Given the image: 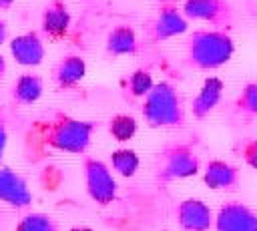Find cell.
Listing matches in <instances>:
<instances>
[{
    "mask_svg": "<svg viewBox=\"0 0 257 231\" xmlns=\"http://www.w3.org/2000/svg\"><path fill=\"white\" fill-rule=\"evenodd\" d=\"M213 211L203 199H183L177 205V223L181 231H211L213 229Z\"/></svg>",
    "mask_w": 257,
    "mask_h": 231,
    "instance_id": "9c48e42d",
    "label": "cell"
},
{
    "mask_svg": "<svg viewBox=\"0 0 257 231\" xmlns=\"http://www.w3.org/2000/svg\"><path fill=\"white\" fill-rule=\"evenodd\" d=\"M203 183L213 191H235L241 185V173L227 161L211 159L203 169Z\"/></svg>",
    "mask_w": 257,
    "mask_h": 231,
    "instance_id": "8fae6325",
    "label": "cell"
},
{
    "mask_svg": "<svg viewBox=\"0 0 257 231\" xmlns=\"http://www.w3.org/2000/svg\"><path fill=\"white\" fill-rule=\"evenodd\" d=\"M96 125L92 121H80L66 112H54V117L46 125L44 141L48 147L82 155L90 147V139Z\"/></svg>",
    "mask_w": 257,
    "mask_h": 231,
    "instance_id": "3957f363",
    "label": "cell"
},
{
    "mask_svg": "<svg viewBox=\"0 0 257 231\" xmlns=\"http://www.w3.org/2000/svg\"><path fill=\"white\" fill-rule=\"evenodd\" d=\"M181 12L187 20L211 24L213 30L229 32L233 26V8L227 0H185Z\"/></svg>",
    "mask_w": 257,
    "mask_h": 231,
    "instance_id": "8992f818",
    "label": "cell"
},
{
    "mask_svg": "<svg viewBox=\"0 0 257 231\" xmlns=\"http://www.w3.org/2000/svg\"><path fill=\"white\" fill-rule=\"evenodd\" d=\"M199 169H201L199 153L189 141L165 145L155 161V177L159 183H171V181L195 177Z\"/></svg>",
    "mask_w": 257,
    "mask_h": 231,
    "instance_id": "277c9868",
    "label": "cell"
},
{
    "mask_svg": "<svg viewBox=\"0 0 257 231\" xmlns=\"http://www.w3.org/2000/svg\"><path fill=\"white\" fill-rule=\"evenodd\" d=\"M223 88H225V84H223L221 78H217V76L205 78V82H203L199 94L195 96V100H193V104H191L193 117H195V119H205V117H209V114L215 110V106L219 104L221 94H223Z\"/></svg>",
    "mask_w": 257,
    "mask_h": 231,
    "instance_id": "9a60e30c",
    "label": "cell"
},
{
    "mask_svg": "<svg viewBox=\"0 0 257 231\" xmlns=\"http://www.w3.org/2000/svg\"><path fill=\"white\" fill-rule=\"evenodd\" d=\"M215 231H257V213L241 201H225L215 217Z\"/></svg>",
    "mask_w": 257,
    "mask_h": 231,
    "instance_id": "ba28073f",
    "label": "cell"
},
{
    "mask_svg": "<svg viewBox=\"0 0 257 231\" xmlns=\"http://www.w3.org/2000/svg\"><path fill=\"white\" fill-rule=\"evenodd\" d=\"M235 151L241 155V159L251 167L257 169V139L255 137H245L235 145Z\"/></svg>",
    "mask_w": 257,
    "mask_h": 231,
    "instance_id": "603a6c76",
    "label": "cell"
},
{
    "mask_svg": "<svg viewBox=\"0 0 257 231\" xmlns=\"http://www.w3.org/2000/svg\"><path fill=\"white\" fill-rule=\"evenodd\" d=\"M139 165H141V159L133 149H116L110 153V167L120 177H126V179L135 177V173L139 171Z\"/></svg>",
    "mask_w": 257,
    "mask_h": 231,
    "instance_id": "ac0fdd59",
    "label": "cell"
},
{
    "mask_svg": "<svg viewBox=\"0 0 257 231\" xmlns=\"http://www.w3.org/2000/svg\"><path fill=\"white\" fill-rule=\"evenodd\" d=\"M153 74L145 68H137L131 76H128V90L133 92V96H147V92L153 88Z\"/></svg>",
    "mask_w": 257,
    "mask_h": 231,
    "instance_id": "7402d4cb",
    "label": "cell"
},
{
    "mask_svg": "<svg viewBox=\"0 0 257 231\" xmlns=\"http://www.w3.org/2000/svg\"><path fill=\"white\" fill-rule=\"evenodd\" d=\"M233 52V38L223 30L201 28L195 30L187 40V62L199 70H215L227 64Z\"/></svg>",
    "mask_w": 257,
    "mask_h": 231,
    "instance_id": "6da1fadb",
    "label": "cell"
},
{
    "mask_svg": "<svg viewBox=\"0 0 257 231\" xmlns=\"http://www.w3.org/2000/svg\"><path fill=\"white\" fill-rule=\"evenodd\" d=\"M143 119L151 129H177L185 125V104L179 90L161 80L153 84L141 106Z\"/></svg>",
    "mask_w": 257,
    "mask_h": 231,
    "instance_id": "7a4b0ae2",
    "label": "cell"
},
{
    "mask_svg": "<svg viewBox=\"0 0 257 231\" xmlns=\"http://www.w3.org/2000/svg\"><path fill=\"white\" fill-rule=\"evenodd\" d=\"M14 2H16V0H0V10H6V8H10Z\"/></svg>",
    "mask_w": 257,
    "mask_h": 231,
    "instance_id": "484cf974",
    "label": "cell"
},
{
    "mask_svg": "<svg viewBox=\"0 0 257 231\" xmlns=\"http://www.w3.org/2000/svg\"><path fill=\"white\" fill-rule=\"evenodd\" d=\"M42 34L48 40H60L70 28V10L62 0H50L42 10Z\"/></svg>",
    "mask_w": 257,
    "mask_h": 231,
    "instance_id": "4fadbf2b",
    "label": "cell"
},
{
    "mask_svg": "<svg viewBox=\"0 0 257 231\" xmlns=\"http://www.w3.org/2000/svg\"><path fill=\"white\" fill-rule=\"evenodd\" d=\"M82 175H84V185L88 197L98 203V205H110L116 199V181L112 177L110 167L94 157H84L82 159Z\"/></svg>",
    "mask_w": 257,
    "mask_h": 231,
    "instance_id": "5b68a950",
    "label": "cell"
},
{
    "mask_svg": "<svg viewBox=\"0 0 257 231\" xmlns=\"http://www.w3.org/2000/svg\"><path fill=\"white\" fill-rule=\"evenodd\" d=\"M106 52L112 56H122V54H135L139 50V42H137V34L133 30V26L128 24H118L114 26L108 36H106Z\"/></svg>",
    "mask_w": 257,
    "mask_h": 231,
    "instance_id": "2e32d148",
    "label": "cell"
},
{
    "mask_svg": "<svg viewBox=\"0 0 257 231\" xmlns=\"http://www.w3.org/2000/svg\"><path fill=\"white\" fill-rule=\"evenodd\" d=\"M163 231H169V229H163Z\"/></svg>",
    "mask_w": 257,
    "mask_h": 231,
    "instance_id": "f1b7e54d",
    "label": "cell"
},
{
    "mask_svg": "<svg viewBox=\"0 0 257 231\" xmlns=\"http://www.w3.org/2000/svg\"><path fill=\"white\" fill-rule=\"evenodd\" d=\"M86 74V62L82 56L78 54H66L62 56L54 68H52V78L56 82V86L60 88H72L76 86Z\"/></svg>",
    "mask_w": 257,
    "mask_h": 231,
    "instance_id": "5bb4252c",
    "label": "cell"
},
{
    "mask_svg": "<svg viewBox=\"0 0 257 231\" xmlns=\"http://www.w3.org/2000/svg\"><path fill=\"white\" fill-rule=\"evenodd\" d=\"M6 38H8V26L4 20H0V44L6 42Z\"/></svg>",
    "mask_w": 257,
    "mask_h": 231,
    "instance_id": "d4e9b609",
    "label": "cell"
},
{
    "mask_svg": "<svg viewBox=\"0 0 257 231\" xmlns=\"http://www.w3.org/2000/svg\"><path fill=\"white\" fill-rule=\"evenodd\" d=\"M6 141H8V129H6V119L0 114V161H2V155H4V149H6Z\"/></svg>",
    "mask_w": 257,
    "mask_h": 231,
    "instance_id": "cb8c5ba5",
    "label": "cell"
},
{
    "mask_svg": "<svg viewBox=\"0 0 257 231\" xmlns=\"http://www.w3.org/2000/svg\"><path fill=\"white\" fill-rule=\"evenodd\" d=\"M44 82L38 74H22L12 86V98L18 104H32L42 96Z\"/></svg>",
    "mask_w": 257,
    "mask_h": 231,
    "instance_id": "e0dca14e",
    "label": "cell"
},
{
    "mask_svg": "<svg viewBox=\"0 0 257 231\" xmlns=\"http://www.w3.org/2000/svg\"><path fill=\"white\" fill-rule=\"evenodd\" d=\"M233 106H235V112L243 119H255L257 117V80L247 82L241 88Z\"/></svg>",
    "mask_w": 257,
    "mask_h": 231,
    "instance_id": "d6986e66",
    "label": "cell"
},
{
    "mask_svg": "<svg viewBox=\"0 0 257 231\" xmlns=\"http://www.w3.org/2000/svg\"><path fill=\"white\" fill-rule=\"evenodd\" d=\"M0 201L16 209L28 207L32 203V193L24 177L12 171L10 167H2V165H0Z\"/></svg>",
    "mask_w": 257,
    "mask_h": 231,
    "instance_id": "30bf717a",
    "label": "cell"
},
{
    "mask_svg": "<svg viewBox=\"0 0 257 231\" xmlns=\"http://www.w3.org/2000/svg\"><path fill=\"white\" fill-rule=\"evenodd\" d=\"M4 72H6V60H4V56L0 54V78L4 76Z\"/></svg>",
    "mask_w": 257,
    "mask_h": 231,
    "instance_id": "4316f807",
    "label": "cell"
},
{
    "mask_svg": "<svg viewBox=\"0 0 257 231\" xmlns=\"http://www.w3.org/2000/svg\"><path fill=\"white\" fill-rule=\"evenodd\" d=\"M70 231H94L90 227H70Z\"/></svg>",
    "mask_w": 257,
    "mask_h": 231,
    "instance_id": "83f0119b",
    "label": "cell"
},
{
    "mask_svg": "<svg viewBox=\"0 0 257 231\" xmlns=\"http://www.w3.org/2000/svg\"><path fill=\"white\" fill-rule=\"evenodd\" d=\"M10 54L22 66H38L44 58V42L40 32L30 30L10 40Z\"/></svg>",
    "mask_w": 257,
    "mask_h": 231,
    "instance_id": "7c38bea8",
    "label": "cell"
},
{
    "mask_svg": "<svg viewBox=\"0 0 257 231\" xmlns=\"http://www.w3.org/2000/svg\"><path fill=\"white\" fill-rule=\"evenodd\" d=\"M14 231H60L58 223L46 215V213H28L24 215L18 223H16V229Z\"/></svg>",
    "mask_w": 257,
    "mask_h": 231,
    "instance_id": "44dd1931",
    "label": "cell"
},
{
    "mask_svg": "<svg viewBox=\"0 0 257 231\" xmlns=\"http://www.w3.org/2000/svg\"><path fill=\"white\" fill-rule=\"evenodd\" d=\"M187 28H189V20L183 16L181 8H177L173 0H159L157 14L149 24V40L163 42L167 38L187 32Z\"/></svg>",
    "mask_w": 257,
    "mask_h": 231,
    "instance_id": "52a82bcc",
    "label": "cell"
},
{
    "mask_svg": "<svg viewBox=\"0 0 257 231\" xmlns=\"http://www.w3.org/2000/svg\"><path fill=\"white\" fill-rule=\"evenodd\" d=\"M108 133L118 143L131 141L135 137V133H137V119L131 117V114L118 112V114L110 117V121H108Z\"/></svg>",
    "mask_w": 257,
    "mask_h": 231,
    "instance_id": "ffe728a7",
    "label": "cell"
}]
</instances>
